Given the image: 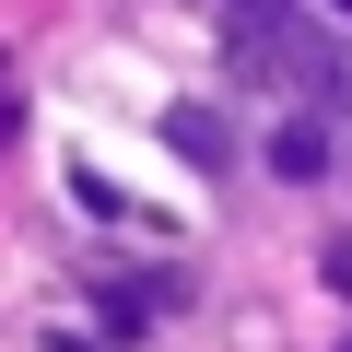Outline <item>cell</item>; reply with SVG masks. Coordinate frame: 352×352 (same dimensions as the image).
<instances>
[{
  "label": "cell",
  "mask_w": 352,
  "mask_h": 352,
  "mask_svg": "<svg viewBox=\"0 0 352 352\" xmlns=\"http://www.w3.org/2000/svg\"><path fill=\"white\" fill-rule=\"evenodd\" d=\"M270 164H282V176H317V164H329V129H317V118H282V129H270Z\"/></svg>",
  "instance_id": "1"
},
{
  "label": "cell",
  "mask_w": 352,
  "mask_h": 352,
  "mask_svg": "<svg viewBox=\"0 0 352 352\" xmlns=\"http://www.w3.org/2000/svg\"><path fill=\"white\" fill-rule=\"evenodd\" d=\"M176 153H188V164H223V118L212 106H176V129H164Z\"/></svg>",
  "instance_id": "2"
}]
</instances>
